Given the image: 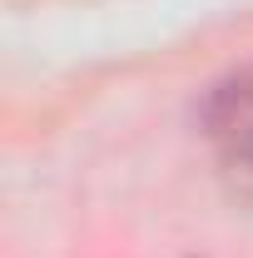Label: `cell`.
Returning <instances> with one entry per match:
<instances>
[{
	"label": "cell",
	"mask_w": 253,
	"mask_h": 258,
	"mask_svg": "<svg viewBox=\"0 0 253 258\" xmlns=\"http://www.w3.org/2000/svg\"><path fill=\"white\" fill-rule=\"evenodd\" d=\"M199 124L209 134V144L219 149V159L233 174L253 179V64L233 70L228 80L209 90Z\"/></svg>",
	"instance_id": "1"
}]
</instances>
